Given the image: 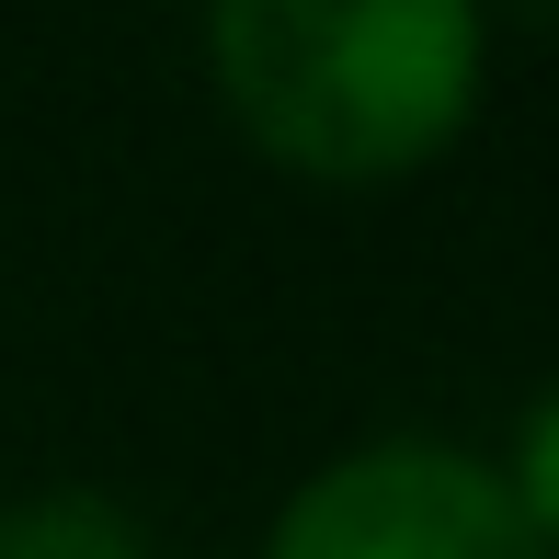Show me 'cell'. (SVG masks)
I'll list each match as a JSON object with an SVG mask.
<instances>
[{
    "label": "cell",
    "instance_id": "6da1fadb",
    "mask_svg": "<svg viewBox=\"0 0 559 559\" xmlns=\"http://www.w3.org/2000/svg\"><path fill=\"white\" fill-rule=\"evenodd\" d=\"M228 126L309 194H389L479 126V0H206Z\"/></svg>",
    "mask_w": 559,
    "mask_h": 559
},
{
    "label": "cell",
    "instance_id": "3957f363",
    "mask_svg": "<svg viewBox=\"0 0 559 559\" xmlns=\"http://www.w3.org/2000/svg\"><path fill=\"white\" fill-rule=\"evenodd\" d=\"M0 559H160L115 491H23L0 502Z\"/></svg>",
    "mask_w": 559,
    "mask_h": 559
},
{
    "label": "cell",
    "instance_id": "5b68a950",
    "mask_svg": "<svg viewBox=\"0 0 559 559\" xmlns=\"http://www.w3.org/2000/svg\"><path fill=\"white\" fill-rule=\"evenodd\" d=\"M491 23H559V0H479Z\"/></svg>",
    "mask_w": 559,
    "mask_h": 559
},
{
    "label": "cell",
    "instance_id": "7a4b0ae2",
    "mask_svg": "<svg viewBox=\"0 0 559 559\" xmlns=\"http://www.w3.org/2000/svg\"><path fill=\"white\" fill-rule=\"evenodd\" d=\"M251 559H537L491 456L456 435H366L274 502Z\"/></svg>",
    "mask_w": 559,
    "mask_h": 559
},
{
    "label": "cell",
    "instance_id": "277c9868",
    "mask_svg": "<svg viewBox=\"0 0 559 559\" xmlns=\"http://www.w3.org/2000/svg\"><path fill=\"white\" fill-rule=\"evenodd\" d=\"M491 479H502V502L525 514L537 559H559V377H548V389H537V400L514 412V435H502Z\"/></svg>",
    "mask_w": 559,
    "mask_h": 559
}]
</instances>
